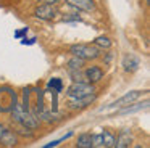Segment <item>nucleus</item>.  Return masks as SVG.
I'll return each instance as SVG.
<instances>
[{
	"instance_id": "obj_22",
	"label": "nucleus",
	"mask_w": 150,
	"mask_h": 148,
	"mask_svg": "<svg viewBox=\"0 0 150 148\" xmlns=\"http://www.w3.org/2000/svg\"><path fill=\"white\" fill-rule=\"evenodd\" d=\"M28 34V27H23L21 31H15V37L16 39H21L23 35H26Z\"/></svg>"
},
{
	"instance_id": "obj_11",
	"label": "nucleus",
	"mask_w": 150,
	"mask_h": 148,
	"mask_svg": "<svg viewBox=\"0 0 150 148\" xmlns=\"http://www.w3.org/2000/svg\"><path fill=\"white\" fill-rule=\"evenodd\" d=\"M68 5L74 6L78 10H84V11H94L95 10V2L94 0H66Z\"/></svg>"
},
{
	"instance_id": "obj_3",
	"label": "nucleus",
	"mask_w": 150,
	"mask_h": 148,
	"mask_svg": "<svg viewBox=\"0 0 150 148\" xmlns=\"http://www.w3.org/2000/svg\"><path fill=\"white\" fill-rule=\"evenodd\" d=\"M18 103L16 92L10 87H0V113H10Z\"/></svg>"
},
{
	"instance_id": "obj_20",
	"label": "nucleus",
	"mask_w": 150,
	"mask_h": 148,
	"mask_svg": "<svg viewBox=\"0 0 150 148\" xmlns=\"http://www.w3.org/2000/svg\"><path fill=\"white\" fill-rule=\"evenodd\" d=\"M71 135H73V132H68V134H66V135H65V137H62V138H58V140H53V142H50V143H45V145H44V148H50V147H57V145H58V143H62V142H63V140H66V138H68V137H71Z\"/></svg>"
},
{
	"instance_id": "obj_23",
	"label": "nucleus",
	"mask_w": 150,
	"mask_h": 148,
	"mask_svg": "<svg viewBox=\"0 0 150 148\" xmlns=\"http://www.w3.org/2000/svg\"><path fill=\"white\" fill-rule=\"evenodd\" d=\"M42 2H45V3H50V5H55V3L62 2V0H42Z\"/></svg>"
},
{
	"instance_id": "obj_10",
	"label": "nucleus",
	"mask_w": 150,
	"mask_h": 148,
	"mask_svg": "<svg viewBox=\"0 0 150 148\" xmlns=\"http://www.w3.org/2000/svg\"><path fill=\"white\" fill-rule=\"evenodd\" d=\"M84 77H86V82L95 84L103 77V71H102V68H98V66H89L87 69L84 71Z\"/></svg>"
},
{
	"instance_id": "obj_18",
	"label": "nucleus",
	"mask_w": 150,
	"mask_h": 148,
	"mask_svg": "<svg viewBox=\"0 0 150 148\" xmlns=\"http://www.w3.org/2000/svg\"><path fill=\"white\" fill-rule=\"evenodd\" d=\"M82 63H84V60H81V58H73V60L68 61V69L69 71H79L82 68Z\"/></svg>"
},
{
	"instance_id": "obj_13",
	"label": "nucleus",
	"mask_w": 150,
	"mask_h": 148,
	"mask_svg": "<svg viewBox=\"0 0 150 148\" xmlns=\"http://www.w3.org/2000/svg\"><path fill=\"white\" fill-rule=\"evenodd\" d=\"M131 143H132V137H131L129 130H123L120 135H118L116 142H115V147H118V148H126V147H129Z\"/></svg>"
},
{
	"instance_id": "obj_2",
	"label": "nucleus",
	"mask_w": 150,
	"mask_h": 148,
	"mask_svg": "<svg viewBox=\"0 0 150 148\" xmlns=\"http://www.w3.org/2000/svg\"><path fill=\"white\" fill-rule=\"evenodd\" d=\"M73 56L81 58V60H95L100 56V48L95 45H89V44H74L69 47Z\"/></svg>"
},
{
	"instance_id": "obj_19",
	"label": "nucleus",
	"mask_w": 150,
	"mask_h": 148,
	"mask_svg": "<svg viewBox=\"0 0 150 148\" xmlns=\"http://www.w3.org/2000/svg\"><path fill=\"white\" fill-rule=\"evenodd\" d=\"M92 147H103V137H102V132L100 134L92 135Z\"/></svg>"
},
{
	"instance_id": "obj_12",
	"label": "nucleus",
	"mask_w": 150,
	"mask_h": 148,
	"mask_svg": "<svg viewBox=\"0 0 150 148\" xmlns=\"http://www.w3.org/2000/svg\"><path fill=\"white\" fill-rule=\"evenodd\" d=\"M145 108H149V101H144V103H136V105H126V106H123V108L118 111V114H131V113H137V111H140V109H145Z\"/></svg>"
},
{
	"instance_id": "obj_17",
	"label": "nucleus",
	"mask_w": 150,
	"mask_h": 148,
	"mask_svg": "<svg viewBox=\"0 0 150 148\" xmlns=\"http://www.w3.org/2000/svg\"><path fill=\"white\" fill-rule=\"evenodd\" d=\"M102 137H103V147H115V142H116V137H115L111 132L108 130H103L102 132Z\"/></svg>"
},
{
	"instance_id": "obj_5",
	"label": "nucleus",
	"mask_w": 150,
	"mask_h": 148,
	"mask_svg": "<svg viewBox=\"0 0 150 148\" xmlns=\"http://www.w3.org/2000/svg\"><path fill=\"white\" fill-rule=\"evenodd\" d=\"M140 95H142V92H140V90H132V92H127V93H124V95L121 97V98L115 100L113 103L107 105L105 108H100L98 111H102V109H120V108H123V106L129 105V103L136 101V100L139 98Z\"/></svg>"
},
{
	"instance_id": "obj_4",
	"label": "nucleus",
	"mask_w": 150,
	"mask_h": 148,
	"mask_svg": "<svg viewBox=\"0 0 150 148\" xmlns=\"http://www.w3.org/2000/svg\"><path fill=\"white\" fill-rule=\"evenodd\" d=\"M94 92H95V87L92 85L91 82H86V80H74V82L68 87L66 95H68L69 98H74V97H82V95L94 93Z\"/></svg>"
},
{
	"instance_id": "obj_15",
	"label": "nucleus",
	"mask_w": 150,
	"mask_h": 148,
	"mask_svg": "<svg viewBox=\"0 0 150 148\" xmlns=\"http://www.w3.org/2000/svg\"><path fill=\"white\" fill-rule=\"evenodd\" d=\"M111 44H113V42H111L107 35H98V37L94 39V45H95V47H98L100 50H102V48H105V50H107V48H110Z\"/></svg>"
},
{
	"instance_id": "obj_6",
	"label": "nucleus",
	"mask_w": 150,
	"mask_h": 148,
	"mask_svg": "<svg viewBox=\"0 0 150 148\" xmlns=\"http://www.w3.org/2000/svg\"><path fill=\"white\" fill-rule=\"evenodd\" d=\"M57 10L53 8V5H50V3H42V5H39L36 10H34V16L39 19H42V21H52V19L57 18Z\"/></svg>"
},
{
	"instance_id": "obj_16",
	"label": "nucleus",
	"mask_w": 150,
	"mask_h": 148,
	"mask_svg": "<svg viewBox=\"0 0 150 148\" xmlns=\"http://www.w3.org/2000/svg\"><path fill=\"white\" fill-rule=\"evenodd\" d=\"M78 147L79 148H91L92 147V135L91 134H81L78 137Z\"/></svg>"
},
{
	"instance_id": "obj_8",
	"label": "nucleus",
	"mask_w": 150,
	"mask_h": 148,
	"mask_svg": "<svg viewBox=\"0 0 150 148\" xmlns=\"http://www.w3.org/2000/svg\"><path fill=\"white\" fill-rule=\"evenodd\" d=\"M0 143L5 145V147H15L18 143L16 134L2 122H0Z\"/></svg>"
},
{
	"instance_id": "obj_21",
	"label": "nucleus",
	"mask_w": 150,
	"mask_h": 148,
	"mask_svg": "<svg viewBox=\"0 0 150 148\" xmlns=\"http://www.w3.org/2000/svg\"><path fill=\"white\" fill-rule=\"evenodd\" d=\"M21 44H23V45H34V44H36V37H33V39L23 37V39H21Z\"/></svg>"
},
{
	"instance_id": "obj_1",
	"label": "nucleus",
	"mask_w": 150,
	"mask_h": 148,
	"mask_svg": "<svg viewBox=\"0 0 150 148\" xmlns=\"http://www.w3.org/2000/svg\"><path fill=\"white\" fill-rule=\"evenodd\" d=\"M10 113L13 114L15 122H18L21 127H26V129H29V130H33V129H36L37 125H39V118H36L33 113L24 109L21 103H16L15 108L11 109Z\"/></svg>"
},
{
	"instance_id": "obj_7",
	"label": "nucleus",
	"mask_w": 150,
	"mask_h": 148,
	"mask_svg": "<svg viewBox=\"0 0 150 148\" xmlns=\"http://www.w3.org/2000/svg\"><path fill=\"white\" fill-rule=\"evenodd\" d=\"M95 98H97V95L94 93H87V95H82V97H74V98H69L68 105L71 109H82L86 108V106H89L92 101H95Z\"/></svg>"
},
{
	"instance_id": "obj_9",
	"label": "nucleus",
	"mask_w": 150,
	"mask_h": 148,
	"mask_svg": "<svg viewBox=\"0 0 150 148\" xmlns=\"http://www.w3.org/2000/svg\"><path fill=\"white\" fill-rule=\"evenodd\" d=\"M121 66H123L124 71H127V73H132V71H136L137 68L140 66V60L137 56H134V55L127 53L123 56V61H121Z\"/></svg>"
},
{
	"instance_id": "obj_14",
	"label": "nucleus",
	"mask_w": 150,
	"mask_h": 148,
	"mask_svg": "<svg viewBox=\"0 0 150 148\" xmlns=\"http://www.w3.org/2000/svg\"><path fill=\"white\" fill-rule=\"evenodd\" d=\"M47 90H52V92H57L60 93L63 90V80L60 77H52L47 84Z\"/></svg>"
}]
</instances>
